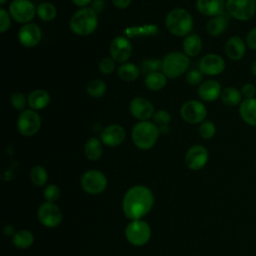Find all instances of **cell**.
Here are the masks:
<instances>
[{
	"label": "cell",
	"mask_w": 256,
	"mask_h": 256,
	"mask_svg": "<svg viewBox=\"0 0 256 256\" xmlns=\"http://www.w3.org/2000/svg\"><path fill=\"white\" fill-rule=\"evenodd\" d=\"M154 204L152 191L143 185H136L127 190L123 197L122 208L130 220H139L150 212Z\"/></svg>",
	"instance_id": "cell-1"
},
{
	"label": "cell",
	"mask_w": 256,
	"mask_h": 256,
	"mask_svg": "<svg viewBox=\"0 0 256 256\" xmlns=\"http://www.w3.org/2000/svg\"><path fill=\"white\" fill-rule=\"evenodd\" d=\"M98 25V17L96 11L89 7L77 10L69 21L71 31L80 36H86L95 31Z\"/></svg>",
	"instance_id": "cell-2"
},
{
	"label": "cell",
	"mask_w": 256,
	"mask_h": 256,
	"mask_svg": "<svg viewBox=\"0 0 256 256\" xmlns=\"http://www.w3.org/2000/svg\"><path fill=\"white\" fill-rule=\"evenodd\" d=\"M159 128L150 121H140L132 129L131 138L134 145L141 150L152 148L158 137Z\"/></svg>",
	"instance_id": "cell-3"
},
{
	"label": "cell",
	"mask_w": 256,
	"mask_h": 256,
	"mask_svg": "<svg viewBox=\"0 0 256 256\" xmlns=\"http://www.w3.org/2000/svg\"><path fill=\"white\" fill-rule=\"evenodd\" d=\"M165 26L175 36H187L193 28L192 15L185 9L175 8L167 14Z\"/></svg>",
	"instance_id": "cell-4"
},
{
	"label": "cell",
	"mask_w": 256,
	"mask_h": 256,
	"mask_svg": "<svg viewBox=\"0 0 256 256\" xmlns=\"http://www.w3.org/2000/svg\"><path fill=\"white\" fill-rule=\"evenodd\" d=\"M190 60L185 53L174 51L168 53L162 59V72L167 78H177L187 71Z\"/></svg>",
	"instance_id": "cell-5"
},
{
	"label": "cell",
	"mask_w": 256,
	"mask_h": 256,
	"mask_svg": "<svg viewBox=\"0 0 256 256\" xmlns=\"http://www.w3.org/2000/svg\"><path fill=\"white\" fill-rule=\"evenodd\" d=\"M227 13L238 21H249L256 14L255 0H226Z\"/></svg>",
	"instance_id": "cell-6"
},
{
	"label": "cell",
	"mask_w": 256,
	"mask_h": 256,
	"mask_svg": "<svg viewBox=\"0 0 256 256\" xmlns=\"http://www.w3.org/2000/svg\"><path fill=\"white\" fill-rule=\"evenodd\" d=\"M125 237L132 245L142 246L149 241L151 228L146 221L132 220L125 228Z\"/></svg>",
	"instance_id": "cell-7"
},
{
	"label": "cell",
	"mask_w": 256,
	"mask_h": 256,
	"mask_svg": "<svg viewBox=\"0 0 256 256\" xmlns=\"http://www.w3.org/2000/svg\"><path fill=\"white\" fill-rule=\"evenodd\" d=\"M41 127V118L33 109H25L21 111L17 119L18 132L23 136L35 135Z\"/></svg>",
	"instance_id": "cell-8"
},
{
	"label": "cell",
	"mask_w": 256,
	"mask_h": 256,
	"mask_svg": "<svg viewBox=\"0 0 256 256\" xmlns=\"http://www.w3.org/2000/svg\"><path fill=\"white\" fill-rule=\"evenodd\" d=\"M81 186L88 194H100L107 187V178L98 170H88L81 177Z\"/></svg>",
	"instance_id": "cell-9"
},
{
	"label": "cell",
	"mask_w": 256,
	"mask_h": 256,
	"mask_svg": "<svg viewBox=\"0 0 256 256\" xmlns=\"http://www.w3.org/2000/svg\"><path fill=\"white\" fill-rule=\"evenodd\" d=\"M9 14L16 22L27 24L34 18L36 8L30 0H13L9 6Z\"/></svg>",
	"instance_id": "cell-10"
},
{
	"label": "cell",
	"mask_w": 256,
	"mask_h": 256,
	"mask_svg": "<svg viewBox=\"0 0 256 256\" xmlns=\"http://www.w3.org/2000/svg\"><path fill=\"white\" fill-rule=\"evenodd\" d=\"M181 118L189 124L202 123L207 116L205 105L198 100H189L185 102L180 110Z\"/></svg>",
	"instance_id": "cell-11"
},
{
	"label": "cell",
	"mask_w": 256,
	"mask_h": 256,
	"mask_svg": "<svg viewBox=\"0 0 256 256\" xmlns=\"http://www.w3.org/2000/svg\"><path fill=\"white\" fill-rule=\"evenodd\" d=\"M37 218L43 226L54 228L61 223L62 213L55 203L44 202L38 209Z\"/></svg>",
	"instance_id": "cell-12"
},
{
	"label": "cell",
	"mask_w": 256,
	"mask_h": 256,
	"mask_svg": "<svg viewBox=\"0 0 256 256\" xmlns=\"http://www.w3.org/2000/svg\"><path fill=\"white\" fill-rule=\"evenodd\" d=\"M225 65V60L222 56L215 53H209L201 58L199 70L203 73V75L216 76L224 71Z\"/></svg>",
	"instance_id": "cell-13"
},
{
	"label": "cell",
	"mask_w": 256,
	"mask_h": 256,
	"mask_svg": "<svg viewBox=\"0 0 256 256\" xmlns=\"http://www.w3.org/2000/svg\"><path fill=\"white\" fill-rule=\"evenodd\" d=\"M110 55L115 62L126 63L132 53L130 41L123 36H116L110 43Z\"/></svg>",
	"instance_id": "cell-14"
},
{
	"label": "cell",
	"mask_w": 256,
	"mask_h": 256,
	"mask_svg": "<svg viewBox=\"0 0 256 256\" xmlns=\"http://www.w3.org/2000/svg\"><path fill=\"white\" fill-rule=\"evenodd\" d=\"M208 158V150L203 145H193L186 152L185 163L189 169L196 171L206 165Z\"/></svg>",
	"instance_id": "cell-15"
},
{
	"label": "cell",
	"mask_w": 256,
	"mask_h": 256,
	"mask_svg": "<svg viewBox=\"0 0 256 256\" xmlns=\"http://www.w3.org/2000/svg\"><path fill=\"white\" fill-rule=\"evenodd\" d=\"M129 109L132 116L140 121H148L154 115V105L144 97H135L130 101Z\"/></svg>",
	"instance_id": "cell-16"
},
{
	"label": "cell",
	"mask_w": 256,
	"mask_h": 256,
	"mask_svg": "<svg viewBox=\"0 0 256 256\" xmlns=\"http://www.w3.org/2000/svg\"><path fill=\"white\" fill-rule=\"evenodd\" d=\"M126 137L124 128L118 124H111L106 126L100 133L101 142L109 147H116L123 143Z\"/></svg>",
	"instance_id": "cell-17"
},
{
	"label": "cell",
	"mask_w": 256,
	"mask_h": 256,
	"mask_svg": "<svg viewBox=\"0 0 256 256\" xmlns=\"http://www.w3.org/2000/svg\"><path fill=\"white\" fill-rule=\"evenodd\" d=\"M18 38L23 46L34 47L41 41L42 31L37 24L27 23L20 28Z\"/></svg>",
	"instance_id": "cell-18"
},
{
	"label": "cell",
	"mask_w": 256,
	"mask_h": 256,
	"mask_svg": "<svg viewBox=\"0 0 256 256\" xmlns=\"http://www.w3.org/2000/svg\"><path fill=\"white\" fill-rule=\"evenodd\" d=\"M246 42L238 35L231 36L225 43V54L228 59L232 61L241 60L246 53Z\"/></svg>",
	"instance_id": "cell-19"
},
{
	"label": "cell",
	"mask_w": 256,
	"mask_h": 256,
	"mask_svg": "<svg viewBox=\"0 0 256 256\" xmlns=\"http://www.w3.org/2000/svg\"><path fill=\"white\" fill-rule=\"evenodd\" d=\"M222 93L221 85L218 81L209 79L203 81L198 87V96L206 102H213L220 98Z\"/></svg>",
	"instance_id": "cell-20"
},
{
	"label": "cell",
	"mask_w": 256,
	"mask_h": 256,
	"mask_svg": "<svg viewBox=\"0 0 256 256\" xmlns=\"http://www.w3.org/2000/svg\"><path fill=\"white\" fill-rule=\"evenodd\" d=\"M197 10L204 16L215 17L223 14L226 7L225 0H197Z\"/></svg>",
	"instance_id": "cell-21"
},
{
	"label": "cell",
	"mask_w": 256,
	"mask_h": 256,
	"mask_svg": "<svg viewBox=\"0 0 256 256\" xmlns=\"http://www.w3.org/2000/svg\"><path fill=\"white\" fill-rule=\"evenodd\" d=\"M238 111L240 118L245 124L250 127H256V97L243 99Z\"/></svg>",
	"instance_id": "cell-22"
},
{
	"label": "cell",
	"mask_w": 256,
	"mask_h": 256,
	"mask_svg": "<svg viewBox=\"0 0 256 256\" xmlns=\"http://www.w3.org/2000/svg\"><path fill=\"white\" fill-rule=\"evenodd\" d=\"M228 26V18L225 14L212 17L206 24L207 33L212 37H217L225 32Z\"/></svg>",
	"instance_id": "cell-23"
},
{
	"label": "cell",
	"mask_w": 256,
	"mask_h": 256,
	"mask_svg": "<svg viewBox=\"0 0 256 256\" xmlns=\"http://www.w3.org/2000/svg\"><path fill=\"white\" fill-rule=\"evenodd\" d=\"M28 105L33 110L44 109L50 102V95L47 91L42 89H37L32 91L27 98Z\"/></svg>",
	"instance_id": "cell-24"
},
{
	"label": "cell",
	"mask_w": 256,
	"mask_h": 256,
	"mask_svg": "<svg viewBox=\"0 0 256 256\" xmlns=\"http://www.w3.org/2000/svg\"><path fill=\"white\" fill-rule=\"evenodd\" d=\"M183 51L187 56H197L202 50V39L198 34L190 33L184 38Z\"/></svg>",
	"instance_id": "cell-25"
},
{
	"label": "cell",
	"mask_w": 256,
	"mask_h": 256,
	"mask_svg": "<svg viewBox=\"0 0 256 256\" xmlns=\"http://www.w3.org/2000/svg\"><path fill=\"white\" fill-rule=\"evenodd\" d=\"M220 99L223 104L229 107L239 106L243 100L242 93L239 89L235 87H226L222 90Z\"/></svg>",
	"instance_id": "cell-26"
},
{
	"label": "cell",
	"mask_w": 256,
	"mask_h": 256,
	"mask_svg": "<svg viewBox=\"0 0 256 256\" xmlns=\"http://www.w3.org/2000/svg\"><path fill=\"white\" fill-rule=\"evenodd\" d=\"M145 86L151 91L161 90L167 84V77L163 72H153L145 76Z\"/></svg>",
	"instance_id": "cell-27"
},
{
	"label": "cell",
	"mask_w": 256,
	"mask_h": 256,
	"mask_svg": "<svg viewBox=\"0 0 256 256\" xmlns=\"http://www.w3.org/2000/svg\"><path fill=\"white\" fill-rule=\"evenodd\" d=\"M84 153L87 159L91 161L98 160L103 153V146L101 140L97 139L96 137L90 138L84 146Z\"/></svg>",
	"instance_id": "cell-28"
},
{
	"label": "cell",
	"mask_w": 256,
	"mask_h": 256,
	"mask_svg": "<svg viewBox=\"0 0 256 256\" xmlns=\"http://www.w3.org/2000/svg\"><path fill=\"white\" fill-rule=\"evenodd\" d=\"M117 74L120 79L127 82H131L138 78L140 74V70L135 64L126 62V63H123L121 66H119L117 70Z\"/></svg>",
	"instance_id": "cell-29"
},
{
	"label": "cell",
	"mask_w": 256,
	"mask_h": 256,
	"mask_svg": "<svg viewBox=\"0 0 256 256\" xmlns=\"http://www.w3.org/2000/svg\"><path fill=\"white\" fill-rule=\"evenodd\" d=\"M12 242L16 247L20 249H26L33 244L34 236L29 230L22 229L15 232V234L13 235Z\"/></svg>",
	"instance_id": "cell-30"
},
{
	"label": "cell",
	"mask_w": 256,
	"mask_h": 256,
	"mask_svg": "<svg viewBox=\"0 0 256 256\" xmlns=\"http://www.w3.org/2000/svg\"><path fill=\"white\" fill-rule=\"evenodd\" d=\"M36 14L43 21H52L57 15V9L51 2H42L37 6Z\"/></svg>",
	"instance_id": "cell-31"
},
{
	"label": "cell",
	"mask_w": 256,
	"mask_h": 256,
	"mask_svg": "<svg viewBox=\"0 0 256 256\" xmlns=\"http://www.w3.org/2000/svg\"><path fill=\"white\" fill-rule=\"evenodd\" d=\"M30 179L35 186H43L48 180V173L46 169L40 165H35L30 171Z\"/></svg>",
	"instance_id": "cell-32"
},
{
	"label": "cell",
	"mask_w": 256,
	"mask_h": 256,
	"mask_svg": "<svg viewBox=\"0 0 256 256\" xmlns=\"http://www.w3.org/2000/svg\"><path fill=\"white\" fill-rule=\"evenodd\" d=\"M86 90L91 97L99 98L106 92V83L101 79H93L87 84Z\"/></svg>",
	"instance_id": "cell-33"
},
{
	"label": "cell",
	"mask_w": 256,
	"mask_h": 256,
	"mask_svg": "<svg viewBox=\"0 0 256 256\" xmlns=\"http://www.w3.org/2000/svg\"><path fill=\"white\" fill-rule=\"evenodd\" d=\"M198 132H199V135L201 138H203L205 140H209V139L213 138L216 134L215 124L209 120L203 121L202 123H200Z\"/></svg>",
	"instance_id": "cell-34"
},
{
	"label": "cell",
	"mask_w": 256,
	"mask_h": 256,
	"mask_svg": "<svg viewBox=\"0 0 256 256\" xmlns=\"http://www.w3.org/2000/svg\"><path fill=\"white\" fill-rule=\"evenodd\" d=\"M142 72L146 75L153 72H158L160 69H162V60L159 59H146L142 65Z\"/></svg>",
	"instance_id": "cell-35"
},
{
	"label": "cell",
	"mask_w": 256,
	"mask_h": 256,
	"mask_svg": "<svg viewBox=\"0 0 256 256\" xmlns=\"http://www.w3.org/2000/svg\"><path fill=\"white\" fill-rule=\"evenodd\" d=\"M170 120H171V116L166 110H158L153 115V123L158 128L168 126V124L170 123Z\"/></svg>",
	"instance_id": "cell-36"
},
{
	"label": "cell",
	"mask_w": 256,
	"mask_h": 256,
	"mask_svg": "<svg viewBox=\"0 0 256 256\" xmlns=\"http://www.w3.org/2000/svg\"><path fill=\"white\" fill-rule=\"evenodd\" d=\"M11 104L13 106V108H15L16 110L19 111H23L25 110V105H26V97L23 93L21 92H14L11 96Z\"/></svg>",
	"instance_id": "cell-37"
},
{
	"label": "cell",
	"mask_w": 256,
	"mask_h": 256,
	"mask_svg": "<svg viewBox=\"0 0 256 256\" xmlns=\"http://www.w3.org/2000/svg\"><path fill=\"white\" fill-rule=\"evenodd\" d=\"M60 196V189L54 185V184H50L48 186H46L45 190H44V199L46 200V202H55Z\"/></svg>",
	"instance_id": "cell-38"
},
{
	"label": "cell",
	"mask_w": 256,
	"mask_h": 256,
	"mask_svg": "<svg viewBox=\"0 0 256 256\" xmlns=\"http://www.w3.org/2000/svg\"><path fill=\"white\" fill-rule=\"evenodd\" d=\"M203 80V73L199 69H192L186 75V81L191 86L200 85Z\"/></svg>",
	"instance_id": "cell-39"
},
{
	"label": "cell",
	"mask_w": 256,
	"mask_h": 256,
	"mask_svg": "<svg viewBox=\"0 0 256 256\" xmlns=\"http://www.w3.org/2000/svg\"><path fill=\"white\" fill-rule=\"evenodd\" d=\"M115 69V61L111 57H105L99 62V70L103 74H110Z\"/></svg>",
	"instance_id": "cell-40"
},
{
	"label": "cell",
	"mask_w": 256,
	"mask_h": 256,
	"mask_svg": "<svg viewBox=\"0 0 256 256\" xmlns=\"http://www.w3.org/2000/svg\"><path fill=\"white\" fill-rule=\"evenodd\" d=\"M11 24V18L9 12H7L4 8L0 9V32H6Z\"/></svg>",
	"instance_id": "cell-41"
},
{
	"label": "cell",
	"mask_w": 256,
	"mask_h": 256,
	"mask_svg": "<svg viewBox=\"0 0 256 256\" xmlns=\"http://www.w3.org/2000/svg\"><path fill=\"white\" fill-rule=\"evenodd\" d=\"M242 96L244 99H250V98H254L256 95V87L254 84L247 82L245 83L241 89H240Z\"/></svg>",
	"instance_id": "cell-42"
},
{
	"label": "cell",
	"mask_w": 256,
	"mask_h": 256,
	"mask_svg": "<svg viewBox=\"0 0 256 256\" xmlns=\"http://www.w3.org/2000/svg\"><path fill=\"white\" fill-rule=\"evenodd\" d=\"M245 42L249 49L256 50V26L247 32L245 37Z\"/></svg>",
	"instance_id": "cell-43"
},
{
	"label": "cell",
	"mask_w": 256,
	"mask_h": 256,
	"mask_svg": "<svg viewBox=\"0 0 256 256\" xmlns=\"http://www.w3.org/2000/svg\"><path fill=\"white\" fill-rule=\"evenodd\" d=\"M111 1L115 7L120 9L127 8L131 3V0H111Z\"/></svg>",
	"instance_id": "cell-44"
},
{
	"label": "cell",
	"mask_w": 256,
	"mask_h": 256,
	"mask_svg": "<svg viewBox=\"0 0 256 256\" xmlns=\"http://www.w3.org/2000/svg\"><path fill=\"white\" fill-rule=\"evenodd\" d=\"M72 2L76 5V6H79V7H86L90 2L91 0H72Z\"/></svg>",
	"instance_id": "cell-45"
},
{
	"label": "cell",
	"mask_w": 256,
	"mask_h": 256,
	"mask_svg": "<svg viewBox=\"0 0 256 256\" xmlns=\"http://www.w3.org/2000/svg\"><path fill=\"white\" fill-rule=\"evenodd\" d=\"M4 234H5L6 236L14 235V234H15V232H14V228H13V226H12V225H10V224L6 225V226L4 227Z\"/></svg>",
	"instance_id": "cell-46"
},
{
	"label": "cell",
	"mask_w": 256,
	"mask_h": 256,
	"mask_svg": "<svg viewBox=\"0 0 256 256\" xmlns=\"http://www.w3.org/2000/svg\"><path fill=\"white\" fill-rule=\"evenodd\" d=\"M250 71L251 73L256 77V60H254L250 66Z\"/></svg>",
	"instance_id": "cell-47"
},
{
	"label": "cell",
	"mask_w": 256,
	"mask_h": 256,
	"mask_svg": "<svg viewBox=\"0 0 256 256\" xmlns=\"http://www.w3.org/2000/svg\"><path fill=\"white\" fill-rule=\"evenodd\" d=\"M6 1H7V0H0V4H1V5H3Z\"/></svg>",
	"instance_id": "cell-48"
},
{
	"label": "cell",
	"mask_w": 256,
	"mask_h": 256,
	"mask_svg": "<svg viewBox=\"0 0 256 256\" xmlns=\"http://www.w3.org/2000/svg\"><path fill=\"white\" fill-rule=\"evenodd\" d=\"M255 1H256V0H255Z\"/></svg>",
	"instance_id": "cell-49"
}]
</instances>
